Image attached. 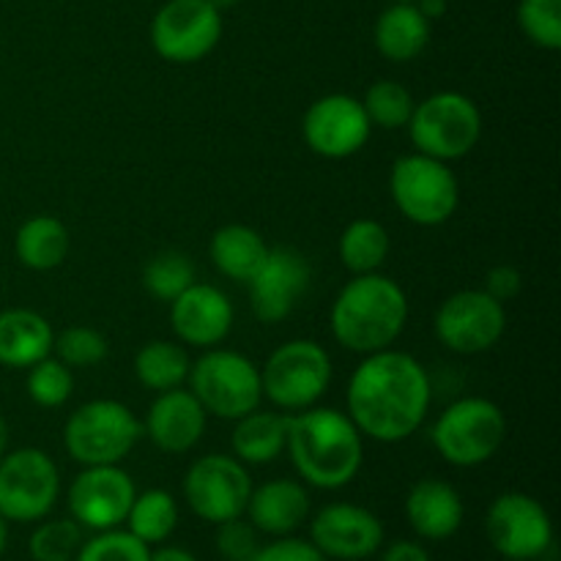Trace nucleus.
<instances>
[{
	"label": "nucleus",
	"mask_w": 561,
	"mask_h": 561,
	"mask_svg": "<svg viewBox=\"0 0 561 561\" xmlns=\"http://www.w3.org/2000/svg\"><path fill=\"white\" fill-rule=\"evenodd\" d=\"M433 389L425 365L405 351L367 354L351 373L348 416L356 431L378 444H400L427 420Z\"/></svg>",
	"instance_id": "nucleus-1"
},
{
	"label": "nucleus",
	"mask_w": 561,
	"mask_h": 561,
	"mask_svg": "<svg viewBox=\"0 0 561 561\" xmlns=\"http://www.w3.org/2000/svg\"><path fill=\"white\" fill-rule=\"evenodd\" d=\"M285 453L305 485L340 491L359 477L365 463V436L343 411L312 405L288 414Z\"/></svg>",
	"instance_id": "nucleus-2"
},
{
	"label": "nucleus",
	"mask_w": 561,
	"mask_h": 561,
	"mask_svg": "<svg viewBox=\"0 0 561 561\" xmlns=\"http://www.w3.org/2000/svg\"><path fill=\"white\" fill-rule=\"evenodd\" d=\"M409 323V296L387 274H354L329 312L334 340L351 354H378L398 343Z\"/></svg>",
	"instance_id": "nucleus-3"
},
{
	"label": "nucleus",
	"mask_w": 561,
	"mask_h": 561,
	"mask_svg": "<svg viewBox=\"0 0 561 561\" xmlns=\"http://www.w3.org/2000/svg\"><path fill=\"white\" fill-rule=\"evenodd\" d=\"M507 438V416L488 398H460L436 416L431 442L444 463L474 469L496 458Z\"/></svg>",
	"instance_id": "nucleus-4"
},
{
	"label": "nucleus",
	"mask_w": 561,
	"mask_h": 561,
	"mask_svg": "<svg viewBox=\"0 0 561 561\" xmlns=\"http://www.w3.org/2000/svg\"><path fill=\"white\" fill-rule=\"evenodd\" d=\"M142 422L118 400H91L66 420L64 447L80 466H118L140 444Z\"/></svg>",
	"instance_id": "nucleus-5"
},
{
	"label": "nucleus",
	"mask_w": 561,
	"mask_h": 561,
	"mask_svg": "<svg viewBox=\"0 0 561 561\" xmlns=\"http://www.w3.org/2000/svg\"><path fill=\"white\" fill-rule=\"evenodd\" d=\"M332 359L316 340H288L261 367L263 398L283 414L312 409L332 387Z\"/></svg>",
	"instance_id": "nucleus-6"
},
{
	"label": "nucleus",
	"mask_w": 561,
	"mask_h": 561,
	"mask_svg": "<svg viewBox=\"0 0 561 561\" xmlns=\"http://www.w3.org/2000/svg\"><path fill=\"white\" fill-rule=\"evenodd\" d=\"M405 129L416 153L449 164L477 148L482 137V113L466 93L438 91L414 104Z\"/></svg>",
	"instance_id": "nucleus-7"
},
{
	"label": "nucleus",
	"mask_w": 561,
	"mask_h": 561,
	"mask_svg": "<svg viewBox=\"0 0 561 561\" xmlns=\"http://www.w3.org/2000/svg\"><path fill=\"white\" fill-rule=\"evenodd\" d=\"M190 392L208 416L236 422L261 409V367L250 356L228 348H208L190 370Z\"/></svg>",
	"instance_id": "nucleus-8"
},
{
	"label": "nucleus",
	"mask_w": 561,
	"mask_h": 561,
	"mask_svg": "<svg viewBox=\"0 0 561 561\" xmlns=\"http://www.w3.org/2000/svg\"><path fill=\"white\" fill-rule=\"evenodd\" d=\"M389 192L398 211L420 228L449 222L460 203V184L449 164L416 151L392 164Z\"/></svg>",
	"instance_id": "nucleus-9"
},
{
	"label": "nucleus",
	"mask_w": 561,
	"mask_h": 561,
	"mask_svg": "<svg viewBox=\"0 0 561 561\" xmlns=\"http://www.w3.org/2000/svg\"><path fill=\"white\" fill-rule=\"evenodd\" d=\"M58 496V463L44 449L22 447L0 458V515L9 524H36L47 518Z\"/></svg>",
	"instance_id": "nucleus-10"
},
{
	"label": "nucleus",
	"mask_w": 561,
	"mask_h": 561,
	"mask_svg": "<svg viewBox=\"0 0 561 561\" xmlns=\"http://www.w3.org/2000/svg\"><path fill=\"white\" fill-rule=\"evenodd\" d=\"M485 537L507 561H540L553 546V520L529 493H502L485 513Z\"/></svg>",
	"instance_id": "nucleus-11"
},
{
	"label": "nucleus",
	"mask_w": 561,
	"mask_h": 561,
	"mask_svg": "<svg viewBox=\"0 0 561 561\" xmlns=\"http://www.w3.org/2000/svg\"><path fill=\"white\" fill-rule=\"evenodd\" d=\"M222 38V11L208 0H168L153 14L151 44L168 64H197L217 49Z\"/></svg>",
	"instance_id": "nucleus-12"
},
{
	"label": "nucleus",
	"mask_w": 561,
	"mask_h": 561,
	"mask_svg": "<svg viewBox=\"0 0 561 561\" xmlns=\"http://www.w3.org/2000/svg\"><path fill=\"white\" fill-rule=\"evenodd\" d=\"M252 477L233 455H203L184 477V499L192 513L206 524L241 518L252 493Z\"/></svg>",
	"instance_id": "nucleus-13"
},
{
	"label": "nucleus",
	"mask_w": 561,
	"mask_h": 561,
	"mask_svg": "<svg viewBox=\"0 0 561 561\" xmlns=\"http://www.w3.org/2000/svg\"><path fill=\"white\" fill-rule=\"evenodd\" d=\"M438 343L460 356H477L496 348L507 329V310L485 290H458L436 310Z\"/></svg>",
	"instance_id": "nucleus-14"
},
{
	"label": "nucleus",
	"mask_w": 561,
	"mask_h": 561,
	"mask_svg": "<svg viewBox=\"0 0 561 561\" xmlns=\"http://www.w3.org/2000/svg\"><path fill=\"white\" fill-rule=\"evenodd\" d=\"M137 496L135 480L121 466H82L71 480L69 518L88 531H107L124 526Z\"/></svg>",
	"instance_id": "nucleus-15"
},
{
	"label": "nucleus",
	"mask_w": 561,
	"mask_h": 561,
	"mask_svg": "<svg viewBox=\"0 0 561 561\" xmlns=\"http://www.w3.org/2000/svg\"><path fill=\"white\" fill-rule=\"evenodd\" d=\"M370 121L356 96L329 93L307 107L301 135L307 148L323 159H348L359 153L370 140Z\"/></svg>",
	"instance_id": "nucleus-16"
},
{
	"label": "nucleus",
	"mask_w": 561,
	"mask_h": 561,
	"mask_svg": "<svg viewBox=\"0 0 561 561\" xmlns=\"http://www.w3.org/2000/svg\"><path fill=\"white\" fill-rule=\"evenodd\" d=\"M383 524L376 513L351 502H334L310 520V542L329 561H365L383 548Z\"/></svg>",
	"instance_id": "nucleus-17"
},
{
	"label": "nucleus",
	"mask_w": 561,
	"mask_h": 561,
	"mask_svg": "<svg viewBox=\"0 0 561 561\" xmlns=\"http://www.w3.org/2000/svg\"><path fill=\"white\" fill-rule=\"evenodd\" d=\"M310 279V263L299 250L272 247L261 272L247 283L252 316L261 323H283L305 299Z\"/></svg>",
	"instance_id": "nucleus-18"
},
{
	"label": "nucleus",
	"mask_w": 561,
	"mask_h": 561,
	"mask_svg": "<svg viewBox=\"0 0 561 561\" xmlns=\"http://www.w3.org/2000/svg\"><path fill=\"white\" fill-rule=\"evenodd\" d=\"M170 323L175 337L190 348H217L233 329V305L217 285L192 283L170 301Z\"/></svg>",
	"instance_id": "nucleus-19"
},
{
	"label": "nucleus",
	"mask_w": 561,
	"mask_h": 561,
	"mask_svg": "<svg viewBox=\"0 0 561 561\" xmlns=\"http://www.w3.org/2000/svg\"><path fill=\"white\" fill-rule=\"evenodd\" d=\"M208 414L190 389H168L159 392L142 422V436L151 438L157 449L168 455H184L201 444L206 433Z\"/></svg>",
	"instance_id": "nucleus-20"
},
{
	"label": "nucleus",
	"mask_w": 561,
	"mask_h": 561,
	"mask_svg": "<svg viewBox=\"0 0 561 561\" xmlns=\"http://www.w3.org/2000/svg\"><path fill=\"white\" fill-rule=\"evenodd\" d=\"M244 518L266 537H288L310 518V493L301 480H268L252 488Z\"/></svg>",
	"instance_id": "nucleus-21"
},
{
	"label": "nucleus",
	"mask_w": 561,
	"mask_h": 561,
	"mask_svg": "<svg viewBox=\"0 0 561 561\" xmlns=\"http://www.w3.org/2000/svg\"><path fill=\"white\" fill-rule=\"evenodd\" d=\"M466 507L458 488L438 477H425L414 482L405 496V520L416 537L431 542H444L455 537L463 526Z\"/></svg>",
	"instance_id": "nucleus-22"
},
{
	"label": "nucleus",
	"mask_w": 561,
	"mask_h": 561,
	"mask_svg": "<svg viewBox=\"0 0 561 561\" xmlns=\"http://www.w3.org/2000/svg\"><path fill=\"white\" fill-rule=\"evenodd\" d=\"M55 332L44 316L25 307L0 312V365L27 370L53 354Z\"/></svg>",
	"instance_id": "nucleus-23"
},
{
	"label": "nucleus",
	"mask_w": 561,
	"mask_h": 561,
	"mask_svg": "<svg viewBox=\"0 0 561 561\" xmlns=\"http://www.w3.org/2000/svg\"><path fill=\"white\" fill-rule=\"evenodd\" d=\"M373 42L381 58L411 64L431 44V20L416 9V3H392L378 14Z\"/></svg>",
	"instance_id": "nucleus-24"
},
{
	"label": "nucleus",
	"mask_w": 561,
	"mask_h": 561,
	"mask_svg": "<svg viewBox=\"0 0 561 561\" xmlns=\"http://www.w3.org/2000/svg\"><path fill=\"white\" fill-rule=\"evenodd\" d=\"M268 250L272 247L250 225H225L211 236V244H208V255L217 272L241 285H247L261 272Z\"/></svg>",
	"instance_id": "nucleus-25"
},
{
	"label": "nucleus",
	"mask_w": 561,
	"mask_h": 561,
	"mask_svg": "<svg viewBox=\"0 0 561 561\" xmlns=\"http://www.w3.org/2000/svg\"><path fill=\"white\" fill-rule=\"evenodd\" d=\"M285 436H288V414L283 411H250L236 420L230 447L233 458L244 466L274 463L285 453Z\"/></svg>",
	"instance_id": "nucleus-26"
},
{
	"label": "nucleus",
	"mask_w": 561,
	"mask_h": 561,
	"mask_svg": "<svg viewBox=\"0 0 561 561\" xmlns=\"http://www.w3.org/2000/svg\"><path fill=\"white\" fill-rule=\"evenodd\" d=\"M14 252L31 272H53L69 255V230L60 219L38 214L16 230Z\"/></svg>",
	"instance_id": "nucleus-27"
},
{
	"label": "nucleus",
	"mask_w": 561,
	"mask_h": 561,
	"mask_svg": "<svg viewBox=\"0 0 561 561\" xmlns=\"http://www.w3.org/2000/svg\"><path fill=\"white\" fill-rule=\"evenodd\" d=\"M190 370V351L179 343H170V340H151L135 356L137 381L157 394L184 387Z\"/></svg>",
	"instance_id": "nucleus-28"
},
{
	"label": "nucleus",
	"mask_w": 561,
	"mask_h": 561,
	"mask_svg": "<svg viewBox=\"0 0 561 561\" xmlns=\"http://www.w3.org/2000/svg\"><path fill=\"white\" fill-rule=\"evenodd\" d=\"M124 524L126 531L146 546H162L173 537L175 526H179V502L173 499V493L162 491V488L142 491L131 502Z\"/></svg>",
	"instance_id": "nucleus-29"
},
{
	"label": "nucleus",
	"mask_w": 561,
	"mask_h": 561,
	"mask_svg": "<svg viewBox=\"0 0 561 561\" xmlns=\"http://www.w3.org/2000/svg\"><path fill=\"white\" fill-rule=\"evenodd\" d=\"M389 247H392L389 230L378 219H354L340 236V263L351 274H373L387 263Z\"/></svg>",
	"instance_id": "nucleus-30"
},
{
	"label": "nucleus",
	"mask_w": 561,
	"mask_h": 561,
	"mask_svg": "<svg viewBox=\"0 0 561 561\" xmlns=\"http://www.w3.org/2000/svg\"><path fill=\"white\" fill-rule=\"evenodd\" d=\"M359 102L373 129L378 126V129L387 131L405 129L416 104L409 88L398 80H376Z\"/></svg>",
	"instance_id": "nucleus-31"
},
{
	"label": "nucleus",
	"mask_w": 561,
	"mask_h": 561,
	"mask_svg": "<svg viewBox=\"0 0 561 561\" xmlns=\"http://www.w3.org/2000/svg\"><path fill=\"white\" fill-rule=\"evenodd\" d=\"M192 283H197L195 263L184 252H159L142 268V288L157 301H164V305H170L175 296L184 294Z\"/></svg>",
	"instance_id": "nucleus-32"
},
{
	"label": "nucleus",
	"mask_w": 561,
	"mask_h": 561,
	"mask_svg": "<svg viewBox=\"0 0 561 561\" xmlns=\"http://www.w3.org/2000/svg\"><path fill=\"white\" fill-rule=\"evenodd\" d=\"M82 526L75 518H42L27 540L33 561H75L82 546Z\"/></svg>",
	"instance_id": "nucleus-33"
},
{
	"label": "nucleus",
	"mask_w": 561,
	"mask_h": 561,
	"mask_svg": "<svg viewBox=\"0 0 561 561\" xmlns=\"http://www.w3.org/2000/svg\"><path fill=\"white\" fill-rule=\"evenodd\" d=\"M27 398L42 409H60L69 403L71 392H75V370L66 367L60 359L44 356L33 367H27Z\"/></svg>",
	"instance_id": "nucleus-34"
},
{
	"label": "nucleus",
	"mask_w": 561,
	"mask_h": 561,
	"mask_svg": "<svg viewBox=\"0 0 561 561\" xmlns=\"http://www.w3.org/2000/svg\"><path fill=\"white\" fill-rule=\"evenodd\" d=\"M55 359L64 362L71 370H85V367H96L107 359L110 345L102 332L91 327H69L60 334H55Z\"/></svg>",
	"instance_id": "nucleus-35"
},
{
	"label": "nucleus",
	"mask_w": 561,
	"mask_h": 561,
	"mask_svg": "<svg viewBox=\"0 0 561 561\" xmlns=\"http://www.w3.org/2000/svg\"><path fill=\"white\" fill-rule=\"evenodd\" d=\"M518 25L535 47L561 49V0H520Z\"/></svg>",
	"instance_id": "nucleus-36"
},
{
	"label": "nucleus",
	"mask_w": 561,
	"mask_h": 561,
	"mask_svg": "<svg viewBox=\"0 0 561 561\" xmlns=\"http://www.w3.org/2000/svg\"><path fill=\"white\" fill-rule=\"evenodd\" d=\"M151 559V546L137 540L135 535L118 529L96 531L93 537L82 540L75 561H148Z\"/></svg>",
	"instance_id": "nucleus-37"
},
{
	"label": "nucleus",
	"mask_w": 561,
	"mask_h": 561,
	"mask_svg": "<svg viewBox=\"0 0 561 561\" xmlns=\"http://www.w3.org/2000/svg\"><path fill=\"white\" fill-rule=\"evenodd\" d=\"M261 546V531L244 515L217 524V551L225 561H255Z\"/></svg>",
	"instance_id": "nucleus-38"
},
{
	"label": "nucleus",
	"mask_w": 561,
	"mask_h": 561,
	"mask_svg": "<svg viewBox=\"0 0 561 561\" xmlns=\"http://www.w3.org/2000/svg\"><path fill=\"white\" fill-rule=\"evenodd\" d=\"M255 561H329L312 546L310 540L288 535V537H274L272 542L261 546Z\"/></svg>",
	"instance_id": "nucleus-39"
},
{
	"label": "nucleus",
	"mask_w": 561,
	"mask_h": 561,
	"mask_svg": "<svg viewBox=\"0 0 561 561\" xmlns=\"http://www.w3.org/2000/svg\"><path fill=\"white\" fill-rule=\"evenodd\" d=\"M520 288H524V277H520L518 268L502 263V266H493L485 274V288L482 290L496 301H502V305H507V301H513L520 294Z\"/></svg>",
	"instance_id": "nucleus-40"
},
{
	"label": "nucleus",
	"mask_w": 561,
	"mask_h": 561,
	"mask_svg": "<svg viewBox=\"0 0 561 561\" xmlns=\"http://www.w3.org/2000/svg\"><path fill=\"white\" fill-rule=\"evenodd\" d=\"M381 559L378 561H433L427 548L414 540H394L387 548H381Z\"/></svg>",
	"instance_id": "nucleus-41"
},
{
	"label": "nucleus",
	"mask_w": 561,
	"mask_h": 561,
	"mask_svg": "<svg viewBox=\"0 0 561 561\" xmlns=\"http://www.w3.org/2000/svg\"><path fill=\"white\" fill-rule=\"evenodd\" d=\"M148 561H197V557L192 551L181 546H159L157 551H151V559Z\"/></svg>",
	"instance_id": "nucleus-42"
},
{
	"label": "nucleus",
	"mask_w": 561,
	"mask_h": 561,
	"mask_svg": "<svg viewBox=\"0 0 561 561\" xmlns=\"http://www.w3.org/2000/svg\"><path fill=\"white\" fill-rule=\"evenodd\" d=\"M416 9L427 16V20H438L447 14V0H416Z\"/></svg>",
	"instance_id": "nucleus-43"
},
{
	"label": "nucleus",
	"mask_w": 561,
	"mask_h": 561,
	"mask_svg": "<svg viewBox=\"0 0 561 561\" xmlns=\"http://www.w3.org/2000/svg\"><path fill=\"white\" fill-rule=\"evenodd\" d=\"M5 548H9V520L0 515V557L5 553Z\"/></svg>",
	"instance_id": "nucleus-44"
},
{
	"label": "nucleus",
	"mask_w": 561,
	"mask_h": 561,
	"mask_svg": "<svg viewBox=\"0 0 561 561\" xmlns=\"http://www.w3.org/2000/svg\"><path fill=\"white\" fill-rule=\"evenodd\" d=\"M5 449H9V425H5L3 414H0V458L5 455Z\"/></svg>",
	"instance_id": "nucleus-45"
},
{
	"label": "nucleus",
	"mask_w": 561,
	"mask_h": 561,
	"mask_svg": "<svg viewBox=\"0 0 561 561\" xmlns=\"http://www.w3.org/2000/svg\"><path fill=\"white\" fill-rule=\"evenodd\" d=\"M208 3H211L217 11H228L233 9V5H239L241 0H208Z\"/></svg>",
	"instance_id": "nucleus-46"
},
{
	"label": "nucleus",
	"mask_w": 561,
	"mask_h": 561,
	"mask_svg": "<svg viewBox=\"0 0 561 561\" xmlns=\"http://www.w3.org/2000/svg\"><path fill=\"white\" fill-rule=\"evenodd\" d=\"M392 3H416V0H392Z\"/></svg>",
	"instance_id": "nucleus-47"
},
{
	"label": "nucleus",
	"mask_w": 561,
	"mask_h": 561,
	"mask_svg": "<svg viewBox=\"0 0 561 561\" xmlns=\"http://www.w3.org/2000/svg\"><path fill=\"white\" fill-rule=\"evenodd\" d=\"M504 561H507V559H504Z\"/></svg>",
	"instance_id": "nucleus-48"
}]
</instances>
